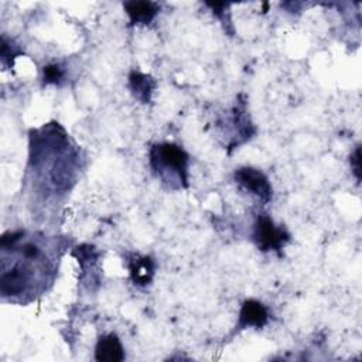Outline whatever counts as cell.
<instances>
[{
	"label": "cell",
	"instance_id": "obj_1",
	"mask_svg": "<svg viewBox=\"0 0 362 362\" xmlns=\"http://www.w3.org/2000/svg\"><path fill=\"white\" fill-rule=\"evenodd\" d=\"M150 165L163 181L177 178L180 188L188 185V154L174 143H157L148 151Z\"/></svg>",
	"mask_w": 362,
	"mask_h": 362
},
{
	"label": "cell",
	"instance_id": "obj_2",
	"mask_svg": "<svg viewBox=\"0 0 362 362\" xmlns=\"http://www.w3.org/2000/svg\"><path fill=\"white\" fill-rule=\"evenodd\" d=\"M288 240H290V233L286 230V228L276 225L274 221L266 214H262L257 216L253 226V242L259 250L262 252L273 250L280 255L281 249Z\"/></svg>",
	"mask_w": 362,
	"mask_h": 362
},
{
	"label": "cell",
	"instance_id": "obj_3",
	"mask_svg": "<svg viewBox=\"0 0 362 362\" xmlns=\"http://www.w3.org/2000/svg\"><path fill=\"white\" fill-rule=\"evenodd\" d=\"M235 181L247 192L256 195L264 204H267L273 197V188L270 185L266 174L255 167H240L236 168Z\"/></svg>",
	"mask_w": 362,
	"mask_h": 362
},
{
	"label": "cell",
	"instance_id": "obj_4",
	"mask_svg": "<svg viewBox=\"0 0 362 362\" xmlns=\"http://www.w3.org/2000/svg\"><path fill=\"white\" fill-rule=\"evenodd\" d=\"M267 321H269L267 307L259 300L249 298V300H245L240 307L235 331L238 332L252 327L260 329L267 324Z\"/></svg>",
	"mask_w": 362,
	"mask_h": 362
},
{
	"label": "cell",
	"instance_id": "obj_5",
	"mask_svg": "<svg viewBox=\"0 0 362 362\" xmlns=\"http://www.w3.org/2000/svg\"><path fill=\"white\" fill-rule=\"evenodd\" d=\"M126 263L129 269V276L133 284L144 287L148 286L154 277L156 263L150 256H141L132 253L126 256Z\"/></svg>",
	"mask_w": 362,
	"mask_h": 362
},
{
	"label": "cell",
	"instance_id": "obj_6",
	"mask_svg": "<svg viewBox=\"0 0 362 362\" xmlns=\"http://www.w3.org/2000/svg\"><path fill=\"white\" fill-rule=\"evenodd\" d=\"M95 359L99 362H120L124 359V349L116 334L110 332L98 339L95 345Z\"/></svg>",
	"mask_w": 362,
	"mask_h": 362
},
{
	"label": "cell",
	"instance_id": "obj_7",
	"mask_svg": "<svg viewBox=\"0 0 362 362\" xmlns=\"http://www.w3.org/2000/svg\"><path fill=\"white\" fill-rule=\"evenodd\" d=\"M123 7L133 25L150 24L160 10V6L154 1H124Z\"/></svg>",
	"mask_w": 362,
	"mask_h": 362
},
{
	"label": "cell",
	"instance_id": "obj_8",
	"mask_svg": "<svg viewBox=\"0 0 362 362\" xmlns=\"http://www.w3.org/2000/svg\"><path fill=\"white\" fill-rule=\"evenodd\" d=\"M156 88V81L146 74H141L136 69L129 74V89L136 99L141 103H148Z\"/></svg>",
	"mask_w": 362,
	"mask_h": 362
},
{
	"label": "cell",
	"instance_id": "obj_9",
	"mask_svg": "<svg viewBox=\"0 0 362 362\" xmlns=\"http://www.w3.org/2000/svg\"><path fill=\"white\" fill-rule=\"evenodd\" d=\"M65 76V71L59 64H48L42 68V83L58 85Z\"/></svg>",
	"mask_w": 362,
	"mask_h": 362
},
{
	"label": "cell",
	"instance_id": "obj_10",
	"mask_svg": "<svg viewBox=\"0 0 362 362\" xmlns=\"http://www.w3.org/2000/svg\"><path fill=\"white\" fill-rule=\"evenodd\" d=\"M21 54V51L18 49V47L17 45H13L11 44V41H8L7 38H6V35H3L1 37V62H3V65H6V66H11L13 65V59L17 57V55H20Z\"/></svg>",
	"mask_w": 362,
	"mask_h": 362
},
{
	"label": "cell",
	"instance_id": "obj_11",
	"mask_svg": "<svg viewBox=\"0 0 362 362\" xmlns=\"http://www.w3.org/2000/svg\"><path fill=\"white\" fill-rule=\"evenodd\" d=\"M349 163H351V168L354 171V175L359 181L361 180V148L359 147H356L355 151L351 154Z\"/></svg>",
	"mask_w": 362,
	"mask_h": 362
}]
</instances>
